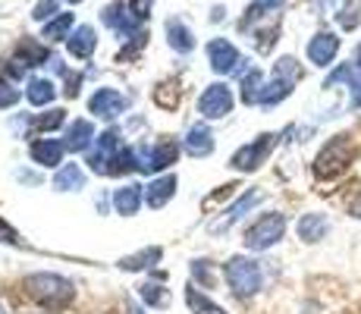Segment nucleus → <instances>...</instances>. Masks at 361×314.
<instances>
[{
    "label": "nucleus",
    "instance_id": "nucleus-40",
    "mask_svg": "<svg viewBox=\"0 0 361 314\" xmlns=\"http://www.w3.org/2000/svg\"><path fill=\"white\" fill-rule=\"evenodd\" d=\"M129 314H142V311H138V308H129Z\"/></svg>",
    "mask_w": 361,
    "mask_h": 314
},
{
    "label": "nucleus",
    "instance_id": "nucleus-35",
    "mask_svg": "<svg viewBox=\"0 0 361 314\" xmlns=\"http://www.w3.org/2000/svg\"><path fill=\"white\" fill-rule=\"evenodd\" d=\"M151 4H154V0H129V13H132V19H135V23H142V19H148Z\"/></svg>",
    "mask_w": 361,
    "mask_h": 314
},
{
    "label": "nucleus",
    "instance_id": "nucleus-24",
    "mask_svg": "<svg viewBox=\"0 0 361 314\" xmlns=\"http://www.w3.org/2000/svg\"><path fill=\"white\" fill-rule=\"evenodd\" d=\"M85 186V173H82L79 164H66L63 170L54 176V188H60V192H75V188Z\"/></svg>",
    "mask_w": 361,
    "mask_h": 314
},
{
    "label": "nucleus",
    "instance_id": "nucleus-9",
    "mask_svg": "<svg viewBox=\"0 0 361 314\" xmlns=\"http://www.w3.org/2000/svg\"><path fill=\"white\" fill-rule=\"evenodd\" d=\"M126 107H129V97L120 95L116 88H98V92L88 97V110H92L94 116H101V120H114V116L123 114Z\"/></svg>",
    "mask_w": 361,
    "mask_h": 314
},
{
    "label": "nucleus",
    "instance_id": "nucleus-10",
    "mask_svg": "<svg viewBox=\"0 0 361 314\" xmlns=\"http://www.w3.org/2000/svg\"><path fill=\"white\" fill-rule=\"evenodd\" d=\"M207 57H211V69L220 76L233 73V69H239V51H235V44H230L226 38H214L211 44H207Z\"/></svg>",
    "mask_w": 361,
    "mask_h": 314
},
{
    "label": "nucleus",
    "instance_id": "nucleus-41",
    "mask_svg": "<svg viewBox=\"0 0 361 314\" xmlns=\"http://www.w3.org/2000/svg\"><path fill=\"white\" fill-rule=\"evenodd\" d=\"M66 4H82V0H66Z\"/></svg>",
    "mask_w": 361,
    "mask_h": 314
},
{
    "label": "nucleus",
    "instance_id": "nucleus-38",
    "mask_svg": "<svg viewBox=\"0 0 361 314\" xmlns=\"http://www.w3.org/2000/svg\"><path fill=\"white\" fill-rule=\"evenodd\" d=\"M345 207H349V217L361 220V192H358V195H352V198H349V205H345Z\"/></svg>",
    "mask_w": 361,
    "mask_h": 314
},
{
    "label": "nucleus",
    "instance_id": "nucleus-13",
    "mask_svg": "<svg viewBox=\"0 0 361 314\" xmlns=\"http://www.w3.org/2000/svg\"><path fill=\"white\" fill-rule=\"evenodd\" d=\"M63 151H66L63 142H54V138H38V142L29 148V155H32V160L38 167H60V164H63Z\"/></svg>",
    "mask_w": 361,
    "mask_h": 314
},
{
    "label": "nucleus",
    "instance_id": "nucleus-2",
    "mask_svg": "<svg viewBox=\"0 0 361 314\" xmlns=\"http://www.w3.org/2000/svg\"><path fill=\"white\" fill-rule=\"evenodd\" d=\"M23 289L29 292L38 305L44 308H63V305L73 298V283L63 280L57 274H32L23 280Z\"/></svg>",
    "mask_w": 361,
    "mask_h": 314
},
{
    "label": "nucleus",
    "instance_id": "nucleus-12",
    "mask_svg": "<svg viewBox=\"0 0 361 314\" xmlns=\"http://www.w3.org/2000/svg\"><path fill=\"white\" fill-rule=\"evenodd\" d=\"M295 233H298V239L308 242V246L321 242L324 236L330 233V220H327V214H317V211L302 214V217H298V223H295Z\"/></svg>",
    "mask_w": 361,
    "mask_h": 314
},
{
    "label": "nucleus",
    "instance_id": "nucleus-22",
    "mask_svg": "<svg viewBox=\"0 0 361 314\" xmlns=\"http://www.w3.org/2000/svg\"><path fill=\"white\" fill-rule=\"evenodd\" d=\"M25 97H29L35 107H44V104H51L54 97H57V88H54L51 79H44V76H35V79H29Z\"/></svg>",
    "mask_w": 361,
    "mask_h": 314
},
{
    "label": "nucleus",
    "instance_id": "nucleus-21",
    "mask_svg": "<svg viewBox=\"0 0 361 314\" xmlns=\"http://www.w3.org/2000/svg\"><path fill=\"white\" fill-rule=\"evenodd\" d=\"M94 138V126L88 123V120H73L69 123V129H66V148L69 151H82V148H88V142Z\"/></svg>",
    "mask_w": 361,
    "mask_h": 314
},
{
    "label": "nucleus",
    "instance_id": "nucleus-6",
    "mask_svg": "<svg viewBox=\"0 0 361 314\" xmlns=\"http://www.w3.org/2000/svg\"><path fill=\"white\" fill-rule=\"evenodd\" d=\"M198 110L204 120H220V116H226L233 110V92L224 85V82L207 85L204 95H201V101H198Z\"/></svg>",
    "mask_w": 361,
    "mask_h": 314
},
{
    "label": "nucleus",
    "instance_id": "nucleus-3",
    "mask_svg": "<svg viewBox=\"0 0 361 314\" xmlns=\"http://www.w3.org/2000/svg\"><path fill=\"white\" fill-rule=\"evenodd\" d=\"M224 277H226V286L233 289V296L239 298H252L264 286V270L255 258H242V255L230 258L224 264Z\"/></svg>",
    "mask_w": 361,
    "mask_h": 314
},
{
    "label": "nucleus",
    "instance_id": "nucleus-30",
    "mask_svg": "<svg viewBox=\"0 0 361 314\" xmlns=\"http://www.w3.org/2000/svg\"><path fill=\"white\" fill-rule=\"evenodd\" d=\"M69 29H73V13H60L57 19H51V23L44 25V38L47 41H60Z\"/></svg>",
    "mask_w": 361,
    "mask_h": 314
},
{
    "label": "nucleus",
    "instance_id": "nucleus-5",
    "mask_svg": "<svg viewBox=\"0 0 361 314\" xmlns=\"http://www.w3.org/2000/svg\"><path fill=\"white\" fill-rule=\"evenodd\" d=\"M276 132H264V135H258L255 142H248V145H242L239 151L233 155L230 160V167L233 170H242V173H252V170H258L261 164H267V157H270V151L276 148Z\"/></svg>",
    "mask_w": 361,
    "mask_h": 314
},
{
    "label": "nucleus",
    "instance_id": "nucleus-25",
    "mask_svg": "<svg viewBox=\"0 0 361 314\" xmlns=\"http://www.w3.org/2000/svg\"><path fill=\"white\" fill-rule=\"evenodd\" d=\"M264 85H267V82H264L261 69H245V76H242V101H245V104H258Z\"/></svg>",
    "mask_w": 361,
    "mask_h": 314
},
{
    "label": "nucleus",
    "instance_id": "nucleus-36",
    "mask_svg": "<svg viewBox=\"0 0 361 314\" xmlns=\"http://www.w3.org/2000/svg\"><path fill=\"white\" fill-rule=\"evenodd\" d=\"M276 35H280V25H274V29H264V32L258 35V51H261V54H267L270 47L276 44Z\"/></svg>",
    "mask_w": 361,
    "mask_h": 314
},
{
    "label": "nucleus",
    "instance_id": "nucleus-16",
    "mask_svg": "<svg viewBox=\"0 0 361 314\" xmlns=\"http://www.w3.org/2000/svg\"><path fill=\"white\" fill-rule=\"evenodd\" d=\"M173 192H176V176H173V173H166V176L154 179V183L145 188V205H148V207H164L166 201L173 198Z\"/></svg>",
    "mask_w": 361,
    "mask_h": 314
},
{
    "label": "nucleus",
    "instance_id": "nucleus-18",
    "mask_svg": "<svg viewBox=\"0 0 361 314\" xmlns=\"http://www.w3.org/2000/svg\"><path fill=\"white\" fill-rule=\"evenodd\" d=\"M142 201H145V188L142 186H123V188H116L114 192V205H116V211H120L123 217H132V214L142 207Z\"/></svg>",
    "mask_w": 361,
    "mask_h": 314
},
{
    "label": "nucleus",
    "instance_id": "nucleus-8",
    "mask_svg": "<svg viewBox=\"0 0 361 314\" xmlns=\"http://www.w3.org/2000/svg\"><path fill=\"white\" fill-rule=\"evenodd\" d=\"M120 129H107L104 135L94 138V148L88 151V167L98 173H107V164L114 160L116 151H123V142H120Z\"/></svg>",
    "mask_w": 361,
    "mask_h": 314
},
{
    "label": "nucleus",
    "instance_id": "nucleus-33",
    "mask_svg": "<svg viewBox=\"0 0 361 314\" xmlns=\"http://www.w3.org/2000/svg\"><path fill=\"white\" fill-rule=\"evenodd\" d=\"M16 101H19V88H13V82L0 79V110L13 107Z\"/></svg>",
    "mask_w": 361,
    "mask_h": 314
},
{
    "label": "nucleus",
    "instance_id": "nucleus-34",
    "mask_svg": "<svg viewBox=\"0 0 361 314\" xmlns=\"http://www.w3.org/2000/svg\"><path fill=\"white\" fill-rule=\"evenodd\" d=\"M154 101L161 104V107H176V104H179V92L173 85H161L154 92Z\"/></svg>",
    "mask_w": 361,
    "mask_h": 314
},
{
    "label": "nucleus",
    "instance_id": "nucleus-39",
    "mask_svg": "<svg viewBox=\"0 0 361 314\" xmlns=\"http://www.w3.org/2000/svg\"><path fill=\"white\" fill-rule=\"evenodd\" d=\"M352 107H361V82H352Z\"/></svg>",
    "mask_w": 361,
    "mask_h": 314
},
{
    "label": "nucleus",
    "instance_id": "nucleus-23",
    "mask_svg": "<svg viewBox=\"0 0 361 314\" xmlns=\"http://www.w3.org/2000/svg\"><path fill=\"white\" fill-rule=\"evenodd\" d=\"M161 258H164V251L157 248V246H151V248H145V251H135V255H126L120 261V267L123 270H151L154 264H161Z\"/></svg>",
    "mask_w": 361,
    "mask_h": 314
},
{
    "label": "nucleus",
    "instance_id": "nucleus-17",
    "mask_svg": "<svg viewBox=\"0 0 361 314\" xmlns=\"http://www.w3.org/2000/svg\"><path fill=\"white\" fill-rule=\"evenodd\" d=\"M94 44H98V35H94L92 25H79V29L69 35V54H73V57H79V60L92 57Z\"/></svg>",
    "mask_w": 361,
    "mask_h": 314
},
{
    "label": "nucleus",
    "instance_id": "nucleus-11",
    "mask_svg": "<svg viewBox=\"0 0 361 314\" xmlns=\"http://www.w3.org/2000/svg\"><path fill=\"white\" fill-rule=\"evenodd\" d=\"M339 54V38L336 32H317L314 38L308 41V60L314 66H330Z\"/></svg>",
    "mask_w": 361,
    "mask_h": 314
},
{
    "label": "nucleus",
    "instance_id": "nucleus-14",
    "mask_svg": "<svg viewBox=\"0 0 361 314\" xmlns=\"http://www.w3.org/2000/svg\"><path fill=\"white\" fill-rule=\"evenodd\" d=\"M261 198H264V192H258V188H252V192H245V195H242V198H239V201H235V205L230 207V211H226V217H224V220H220V223H211V233H226V229H230L233 223L242 217V214H248V211H252V207L258 205Z\"/></svg>",
    "mask_w": 361,
    "mask_h": 314
},
{
    "label": "nucleus",
    "instance_id": "nucleus-15",
    "mask_svg": "<svg viewBox=\"0 0 361 314\" xmlns=\"http://www.w3.org/2000/svg\"><path fill=\"white\" fill-rule=\"evenodd\" d=\"M166 41H170V47L176 54L195 51V35H192V29L183 19H170V23H166Z\"/></svg>",
    "mask_w": 361,
    "mask_h": 314
},
{
    "label": "nucleus",
    "instance_id": "nucleus-27",
    "mask_svg": "<svg viewBox=\"0 0 361 314\" xmlns=\"http://www.w3.org/2000/svg\"><path fill=\"white\" fill-rule=\"evenodd\" d=\"M185 302H189V308L195 311V314H226L217 302H211V298H207L201 289H195V286H189V292H185Z\"/></svg>",
    "mask_w": 361,
    "mask_h": 314
},
{
    "label": "nucleus",
    "instance_id": "nucleus-31",
    "mask_svg": "<svg viewBox=\"0 0 361 314\" xmlns=\"http://www.w3.org/2000/svg\"><path fill=\"white\" fill-rule=\"evenodd\" d=\"M66 123V114L63 110H47V114H38L35 116V126H38L41 132H51V129H57V126H63Z\"/></svg>",
    "mask_w": 361,
    "mask_h": 314
},
{
    "label": "nucleus",
    "instance_id": "nucleus-20",
    "mask_svg": "<svg viewBox=\"0 0 361 314\" xmlns=\"http://www.w3.org/2000/svg\"><path fill=\"white\" fill-rule=\"evenodd\" d=\"M185 151L192 157H207L214 151V135L207 126H192L189 129V138H185Z\"/></svg>",
    "mask_w": 361,
    "mask_h": 314
},
{
    "label": "nucleus",
    "instance_id": "nucleus-1",
    "mask_svg": "<svg viewBox=\"0 0 361 314\" xmlns=\"http://www.w3.org/2000/svg\"><path fill=\"white\" fill-rule=\"evenodd\" d=\"M358 148L355 142H352L349 132H339V135H333L327 145H324L321 151H317L314 157V176L317 179H336L343 176L345 170L352 167V160H355Z\"/></svg>",
    "mask_w": 361,
    "mask_h": 314
},
{
    "label": "nucleus",
    "instance_id": "nucleus-37",
    "mask_svg": "<svg viewBox=\"0 0 361 314\" xmlns=\"http://www.w3.org/2000/svg\"><path fill=\"white\" fill-rule=\"evenodd\" d=\"M54 13H57V0H41V4L35 6V13H32V16L38 19V23H44V19H51Z\"/></svg>",
    "mask_w": 361,
    "mask_h": 314
},
{
    "label": "nucleus",
    "instance_id": "nucleus-29",
    "mask_svg": "<svg viewBox=\"0 0 361 314\" xmlns=\"http://www.w3.org/2000/svg\"><path fill=\"white\" fill-rule=\"evenodd\" d=\"M19 60H23L25 66H38V63H44L47 60L44 44H35L32 38H23L19 41Z\"/></svg>",
    "mask_w": 361,
    "mask_h": 314
},
{
    "label": "nucleus",
    "instance_id": "nucleus-19",
    "mask_svg": "<svg viewBox=\"0 0 361 314\" xmlns=\"http://www.w3.org/2000/svg\"><path fill=\"white\" fill-rule=\"evenodd\" d=\"M293 85L295 82H289V79H283V76H274V79L264 85V92H261V107H276L280 101H286L289 95H293Z\"/></svg>",
    "mask_w": 361,
    "mask_h": 314
},
{
    "label": "nucleus",
    "instance_id": "nucleus-26",
    "mask_svg": "<svg viewBox=\"0 0 361 314\" xmlns=\"http://www.w3.org/2000/svg\"><path fill=\"white\" fill-rule=\"evenodd\" d=\"M138 298L145 305H151V308H166L170 305V289H164L157 283H142L138 286Z\"/></svg>",
    "mask_w": 361,
    "mask_h": 314
},
{
    "label": "nucleus",
    "instance_id": "nucleus-28",
    "mask_svg": "<svg viewBox=\"0 0 361 314\" xmlns=\"http://www.w3.org/2000/svg\"><path fill=\"white\" fill-rule=\"evenodd\" d=\"M336 19H339V25H343L345 32H355L358 23H361V0H345V4L339 6Z\"/></svg>",
    "mask_w": 361,
    "mask_h": 314
},
{
    "label": "nucleus",
    "instance_id": "nucleus-4",
    "mask_svg": "<svg viewBox=\"0 0 361 314\" xmlns=\"http://www.w3.org/2000/svg\"><path fill=\"white\" fill-rule=\"evenodd\" d=\"M283 236H286V217L276 211H267L245 229V239L242 242H245V248H252V251H267L270 246H276Z\"/></svg>",
    "mask_w": 361,
    "mask_h": 314
},
{
    "label": "nucleus",
    "instance_id": "nucleus-7",
    "mask_svg": "<svg viewBox=\"0 0 361 314\" xmlns=\"http://www.w3.org/2000/svg\"><path fill=\"white\" fill-rule=\"evenodd\" d=\"M135 155H138V170L142 173H157V170L170 167L173 160L179 157V145L170 138V142H157L154 148H148V151L138 148Z\"/></svg>",
    "mask_w": 361,
    "mask_h": 314
},
{
    "label": "nucleus",
    "instance_id": "nucleus-32",
    "mask_svg": "<svg viewBox=\"0 0 361 314\" xmlns=\"http://www.w3.org/2000/svg\"><path fill=\"white\" fill-rule=\"evenodd\" d=\"M192 277H195V283H198V286H207V289H211V286H214L211 261H204V258H201V261L192 264Z\"/></svg>",
    "mask_w": 361,
    "mask_h": 314
}]
</instances>
